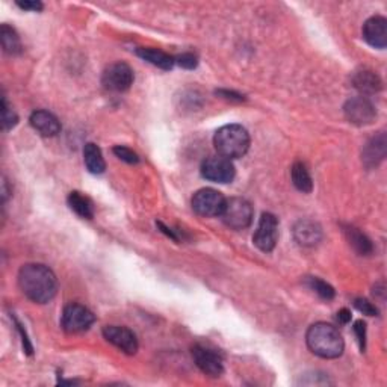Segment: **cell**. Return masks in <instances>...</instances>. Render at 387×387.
Here are the masks:
<instances>
[{"label": "cell", "mask_w": 387, "mask_h": 387, "mask_svg": "<svg viewBox=\"0 0 387 387\" xmlns=\"http://www.w3.org/2000/svg\"><path fill=\"white\" fill-rule=\"evenodd\" d=\"M307 283H309L310 289L317 292V294L321 298H324V299H333L335 298V289L331 288L327 281H324L318 277H310Z\"/></svg>", "instance_id": "cb8c5ba5"}, {"label": "cell", "mask_w": 387, "mask_h": 387, "mask_svg": "<svg viewBox=\"0 0 387 387\" xmlns=\"http://www.w3.org/2000/svg\"><path fill=\"white\" fill-rule=\"evenodd\" d=\"M290 175H292V183L295 185L298 191L306 192V194H309L312 191L313 181L310 177V172L303 162H295L294 165H292Z\"/></svg>", "instance_id": "7402d4cb"}, {"label": "cell", "mask_w": 387, "mask_h": 387, "mask_svg": "<svg viewBox=\"0 0 387 387\" xmlns=\"http://www.w3.org/2000/svg\"><path fill=\"white\" fill-rule=\"evenodd\" d=\"M346 120L355 126H368L375 120L377 109L368 97L359 96L346 101L344 106Z\"/></svg>", "instance_id": "9c48e42d"}, {"label": "cell", "mask_w": 387, "mask_h": 387, "mask_svg": "<svg viewBox=\"0 0 387 387\" xmlns=\"http://www.w3.org/2000/svg\"><path fill=\"white\" fill-rule=\"evenodd\" d=\"M217 94L221 97H224L227 100H233V101H244V100H246V99H244V96H241V94L235 92V91H228V90H219V91H217Z\"/></svg>", "instance_id": "4dcf8cb0"}, {"label": "cell", "mask_w": 387, "mask_h": 387, "mask_svg": "<svg viewBox=\"0 0 387 387\" xmlns=\"http://www.w3.org/2000/svg\"><path fill=\"white\" fill-rule=\"evenodd\" d=\"M353 83L363 96H370V94H377L383 90V82L380 76L370 70L357 71L353 77Z\"/></svg>", "instance_id": "e0dca14e"}, {"label": "cell", "mask_w": 387, "mask_h": 387, "mask_svg": "<svg viewBox=\"0 0 387 387\" xmlns=\"http://www.w3.org/2000/svg\"><path fill=\"white\" fill-rule=\"evenodd\" d=\"M279 241V219L272 213H264L252 236L255 246L264 252H271Z\"/></svg>", "instance_id": "52a82bcc"}, {"label": "cell", "mask_w": 387, "mask_h": 387, "mask_svg": "<svg viewBox=\"0 0 387 387\" xmlns=\"http://www.w3.org/2000/svg\"><path fill=\"white\" fill-rule=\"evenodd\" d=\"M17 6L21 8L25 11H41L43 10V3L38 2V0H25V2H17Z\"/></svg>", "instance_id": "f546056e"}, {"label": "cell", "mask_w": 387, "mask_h": 387, "mask_svg": "<svg viewBox=\"0 0 387 387\" xmlns=\"http://www.w3.org/2000/svg\"><path fill=\"white\" fill-rule=\"evenodd\" d=\"M354 333L357 336V341L360 344V348L361 351L365 350V345H366V324L363 321H357L354 324Z\"/></svg>", "instance_id": "f1b7e54d"}, {"label": "cell", "mask_w": 387, "mask_h": 387, "mask_svg": "<svg viewBox=\"0 0 387 387\" xmlns=\"http://www.w3.org/2000/svg\"><path fill=\"white\" fill-rule=\"evenodd\" d=\"M192 359L195 365L200 368L203 374H206L212 378H218L224 373V360L221 355L212 348H208L204 345H194L192 346Z\"/></svg>", "instance_id": "8fae6325"}, {"label": "cell", "mask_w": 387, "mask_h": 387, "mask_svg": "<svg viewBox=\"0 0 387 387\" xmlns=\"http://www.w3.org/2000/svg\"><path fill=\"white\" fill-rule=\"evenodd\" d=\"M114 155L118 157V159H121L126 163H138L139 162V156L129 147L117 146V147H114Z\"/></svg>", "instance_id": "484cf974"}, {"label": "cell", "mask_w": 387, "mask_h": 387, "mask_svg": "<svg viewBox=\"0 0 387 387\" xmlns=\"http://www.w3.org/2000/svg\"><path fill=\"white\" fill-rule=\"evenodd\" d=\"M17 121H19L17 114H15L14 110L10 108L6 99L3 97L2 99V126H3V129L5 130L12 129L14 126L17 124Z\"/></svg>", "instance_id": "d4e9b609"}, {"label": "cell", "mask_w": 387, "mask_h": 387, "mask_svg": "<svg viewBox=\"0 0 387 387\" xmlns=\"http://www.w3.org/2000/svg\"><path fill=\"white\" fill-rule=\"evenodd\" d=\"M103 337L126 354H135L138 351L137 335L128 327L106 326L103 328Z\"/></svg>", "instance_id": "7c38bea8"}, {"label": "cell", "mask_w": 387, "mask_h": 387, "mask_svg": "<svg viewBox=\"0 0 387 387\" xmlns=\"http://www.w3.org/2000/svg\"><path fill=\"white\" fill-rule=\"evenodd\" d=\"M344 233L346 236V239H348L350 246L355 250V252L360 256H368L373 252L374 247H373V242L368 238V236L360 232L359 228H355L354 226H345L344 227Z\"/></svg>", "instance_id": "ac0fdd59"}, {"label": "cell", "mask_w": 387, "mask_h": 387, "mask_svg": "<svg viewBox=\"0 0 387 387\" xmlns=\"http://www.w3.org/2000/svg\"><path fill=\"white\" fill-rule=\"evenodd\" d=\"M224 204V195L212 188L200 189L192 197V209L200 217H221Z\"/></svg>", "instance_id": "8992f818"}, {"label": "cell", "mask_w": 387, "mask_h": 387, "mask_svg": "<svg viewBox=\"0 0 387 387\" xmlns=\"http://www.w3.org/2000/svg\"><path fill=\"white\" fill-rule=\"evenodd\" d=\"M306 342L309 350L322 359L341 357L345 344L336 327L327 322H317L307 330Z\"/></svg>", "instance_id": "7a4b0ae2"}, {"label": "cell", "mask_w": 387, "mask_h": 387, "mask_svg": "<svg viewBox=\"0 0 387 387\" xmlns=\"http://www.w3.org/2000/svg\"><path fill=\"white\" fill-rule=\"evenodd\" d=\"M354 307L359 312H361L363 315H368V317H377V315H378L377 307L365 298H355L354 299Z\"/></svg>", "instance_id": "4316f807"}, {"label": "cell", "mask_w": 387, "mask_h": 387, "mask_svg": "<svg viewBox=\"0 0 387 387\" xmlns=\"http://www.w3.org/2000/svg\"><path fill=\"white\" fill-rule=\"evenodd\" d=\"M386 150H387L386 133L380 132L377 137L370 138L368 141V144L363 147L361 161L365 163V167L374 168L378 163L383 162V159L386 157Z\"/></svg>", "instance_id": "5bb4252c"}, {"label": "cell", "mask_w": 387, "mask_h": 387, "mask_svg": "<svg viewBox=\"0 0 387 387\" xmlns=\"http://www.w3.org/2000/svg\"><path fill=\"white\" fill-rule=\"evenodd\" d=\"M137 54L141 59L147 61L148 64L162 70H171L176 66V58H172L171 54L157 49H146V47H141V49L137 50Z\"/></svg>", "instance_id": "d6986e66"}, {"label": "cell", "mask_w": 387, "mask_h": 387, "mask_svg": "<svg viewBox=\"0 0 387 387\" xmlns=\"http://www.w3.org/2000/svg\"><path fill=\"white\" fill-rule=\"evenodd\" d=\"M294 236L299 246L313 247L317 246V244H319L322 238V230L317 223H313V221L301 219L298 221L294 227Z\"/></svg>", "instance_id": "9a60e30c"}, {"label": "cell", "mask_w": 387, "mask_h": 387, "mask_svg": "<svg viewBox=\"0 0 387 387\" xmlns=\"http://www.w3.org/2000/svg\"><path fill=\"white\" fill-rule=\"evenodd\" d=\"M176 64L180 66L181 68H186V70H194L199 64V61H197V57L192 53H183L180 54V57L176 58Z\"/></svg>", "instance_id": "83f0119b"}, {"label": "cell", "mask_w": 387, "mask_h": 387, "mask_svg": "<svg viewBox=\"0 0 387 387\" xmlns=\"http://www.w3.org/2000/svg\"><path fill=\"white\" fill-rule=\"evenodd\" d=\"M101 83L108 91H128L133 83V70L124 62H115L105 70L103 76H101Z\"/></svg>", "instance_id": "30bf717a"}, {"label": "cell", "mask_w": 387, "mask_h": 387, "mask_svg": "<svg viewBox=\"0 0 387 387\" xmlns=\"http://www.w3.org/2000/svg\"><path fill=\"white\" fill-rule=\"evenodd\" d=\"M235 175L236 170L232 159L221 155L209 156L201 163V176L215 183H230Z\"/></svg>", "instance_id": "5b68a950"}, {"label": "cell", "mask_w": 387, "mask_h": 387, "mask_svg": "<svg viewBox=\"0 0 387 387\" xmlns=\"http://www.w3.org/2000/svg\"><path fill=\"white\" fill-rule=\"evenodd\" d=\"M67 201H68L70 209L81 218L91 219L94 217V206L88 197H85L81 192L75 191V192L68 194Z\"/></svg>", "instance_id": "44dd1931"}, {"label": "cell", "mask_w": 387, "mask_h": 387, "mask_svg": "<svg viewBox=\"0 0 387 387\" xmlns=\"http://www.w3.org/2000/svg\"><path fill=\"white\" fill-rule=\"evenodd\" d=\"M83 161L91 175H101L106 170V162L105 157L101 155V150L99 146L88 142L83 148Z\"/></svg>", "instance_id": "ffe728a7"}, {"label": "cell", "mask_w": 387, "mask_h": 387, "mask_svg": "<svg viewBox=\"0 0 387 387\" xmlns=\"http://www.w3.org/2000/svg\"><path fill=\"white\" fill-rule=\"evenodd\" d=\"M221 218H223L224 224L233 230H244V228L250 227L252 221V208L246 199L236 197V199L226 200Z\"/></svg>", "instance_id": "277c9868"}, {"label": "cell", "mask_w": 387, "mask_h": 387, "mask_svg": "<svg viewBox=\"0 0 387 387\" xmlns=\"http://www.w3.org/2000/svg\"><path fill=\"white\" fill-rule=\"evenodd\" d=\"M337 321L341 324H348L351 321V312L348 309H342L337 312Z\"/></svg>", "instance_id": "1f68e13d"}, {"label": "cell", "mask_w": 387, "mask_h": 387, "mask_svg": "<svg viewBox=\"0 0 387 387\" xmlns=\"http://www.w3.org/2000/svg\"><path fill=\"white\" fill-rule=\"evenodd\" d=\"M363 38L375 49H386L387 46V20L381 15L370 17L363 25Z\"/></svg>", "instance_id": "4fadbf2b"}, {"label": "cell", "mask_w": 387, "mask_h": 387, "mask_svg": "<svg viewBox=\"0 0 387 387\" xmlns=\"http://www.w3.org/2000/svg\"><path fill=\"white\" fill-rule=\"evenodd\" d=\"M218 155L228 157V159H238L248 152L250 135L246 128L239 124H227L218 129L213 137Z\"/></svg>", "instance_id": "3957f363"}, {"label": "cell", "mask_w": 387, "mask_h": 387, "mask_svg": "<svg viewBox=\"0 0 387 387\" xmlns=\"http://www.w3.org/2000/svg\"><path fill=\"white\" fill-rule=\"evenodd\" d=\"M0 41H2L3 50L8 54H20L23 50L19 34L8 25H2L0 28Z\"/></svg>", "instance_id": "603a6c76"}, {"label": "cell", "mask_w": 387, "mask_h": 387, "mask_svg": "<svg viewBox=\"0 0 387 387\" xmlns=\"http://www.w3.org/2000/svg\"><path fill=\"white\" fill-rule=\"evenodd\" d=\"M30 126L43 137H57L61 132L59 120L47 110H35L30 115Z\"/></svg>", "instance_id": "2e32d148"}, {"label": "cell", "mask_w": 387, "mask_h": 387, "mask_svg": "<svg viewBox=\"0 0 387 387\" xmlns=\"http://www.w3.org/2000/svg\"><path fill=\"white\" fill-rule=\"evenodd\" d=\"M94 321H96V317L90 309H86L82 304L71 303L66 306L64 312H62L61 324L67 333H82L92 326Z\"/></svg>", "instance_id": "ba28073f"}, {"label": "cell", "mask_w": 387, "mask_h": 387, "mask_svg": "<svg viewBox=\"0 0 387 387\" xmlns=\"http://www.w3.org/2000/svg\"><path fill=\"white\" fill-rule=\"evenodd\" d=\"M19 286L30 301L46 304L57 295L58 280L49 266L28 264L19 272Z\"/></svg>", "instance_id": "6da1fadb"}]
</instances>
